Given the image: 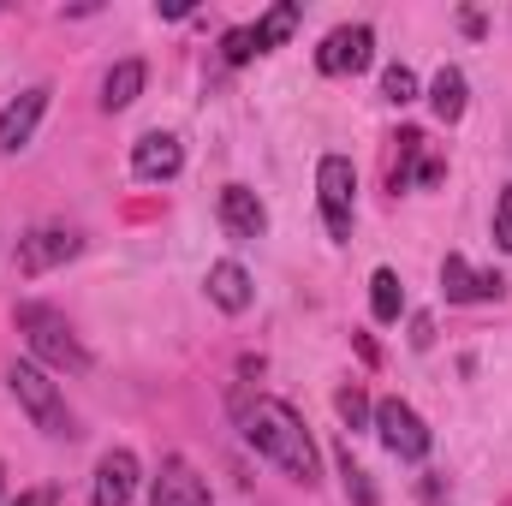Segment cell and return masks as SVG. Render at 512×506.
<instances>
[{"label":"cell","instance_id":"cell-25","mask_svg":"<svg viewBox=\"0 0 512 506\" xmlns=\"http://www.w3.org/2000/svg\"><path fill=\"white\" fill-rule=\"evenodd\" d=\"M447 495H453V489H447L441 477H423V501H429V506H441V501H447Z\"/></svg>","mask_w":512,"mask_h":506},{"label":"cell","instance_id":"cell-23","mask_svg":"<svg viewBox=\"0 0 512 506\" xmlns=\"http://www.w3.org/2000/svg\"><path fill=\"white\" fill-rule=\"evenodd\" d=\"M256 54V42H251V24L245 30H227V66H245Z\"/></svg>","mask_w":512,"mask_h":506},{"label":"cell","instance_id":"cell-18","mask_svg":"<svg viewBox=\"0 0 512 506\" xmlns=\"http://www.w3.org/2000/svg\"><path fill=\"white\" fill-rule=\"evenodd\" d=\"M370 310H376V322H399V310H405V286H399L393 268H376V274H370Z\"/></svg>","mask_w":512,"mask_h":506},{"label":"cell","instance_id":"cell-19","mask_svg":"<svg viewBox=\"0 0 512 506\" xmlns=\"http://www.w3.org/2000/svg\"><path fill=\"white\" fill-rule=\"evenodd\" d=\"M334 411H340V417H346V429H370V423H376V405H370V399H364V387H358V381H352V387H340V393H334Z\"/></svg>","mask_w":512,"mask_h":506},{"label":"cell","instance_id":"cell-14","mask_svg":"<svg viewBox=\"0 0 512 506\" xmlns=\"http://www.w3.org/2000/svg\"><path fill=\"white\" fill-rule=\"evenodd\" d=\"M209 298H215L227 316H245L251 298H256V286H251V274H245L239 262H215V268H209Z\"/></svg>","mask_w":512,"mask_h":506},{"label":"cell","instance_id":"cell-9","mask_svg":"<svg viewBox=\"0 0 512 506\" xmlns=\"http://www.w3.org/2000/svg\"><path fill=\"white\" fill-rule=\"evenodd\" d=\"M179 167H185V143L173 131H143L131 143V173L143 185H167V179H179Z\"/></svg>","mask_w":512,"mask_h":506},{"label":"cell","instance_id":"cell-13","mask_svg":"<svg viewBox=\"0 0 512 506\" xmlns=\"http://www.w3.org/2000/svg\"><path fill=\"white\" fill-rule=\"evenodd\" d=\"M215 215H221V227H227V239H262L268 233V209H262V197H256L251 185H227L221 191V203H215Z\"/></svg>","mask_w":512,"mask_h":506},{"label":"cell","instance_id":"cell-26","mask_svg":"<svg viewBox=\"0 0 512 506\" xmlns=\"http://www.w3.org/2000/svg\"><path fill=\"white\" fill-rule=\"evenodd\" d=\"M429 340H435V328H429V316H417L411 322V346H429Z\"/></svg>","mask_w":512,"mask_h":506},{"label":"cell","instance_id":"cell-27","mask_svg":"<svg viewBox=\"0 0 512 506\" xmlns=\"http://www.w3.org/2000/svg\"><path fill=\"white\" fill-rule=\"evenodd\" d=\"M0 489H6V471H0Z\"/></svg>","mask_w":512,"mask_h":506},{"label":"cell","instance_id":"cell-24","mask_svg":"<svg viewBox=\"0 0 512 506\" xmlns=\"http://www.w3.org/2000/svg\"><path fill=\"white\" fill-rule=\"evenodd\" d=\"M54 501H60V489H48V483H42V489H24L12 506H54Z\"/></svg>","mask_w":512,"mask_h":506},{"label":"cell","instance_id":"cell-21","mask_svg":"<svg viewBox=\"0 0 512 506\" xmlns=\"http://www.w3.org/2000/svg\"><path fill=\"white\" fill-rule=\"evenodd\" d=\"M382 96L393 102V108L417 102V72H411V66H387V72H382Z\"/></svg>","mask_w":512,"mask_h":506},{"label":"cell","instance_id":"cell-10","mask_svg":"<svg viewBox=\"0 0 512 506\" xmlns=\"http://www.w3.org/2000/svg\"><path fill=\"white\" fill-rule=\"evenodd\" d=\"M48 84H30V90H18L6 108H0V155H18L30 137H36V126H42V114H48Z\"/></svg>","mask_w":512,"mask_h":506},{"label":"cell","instance_id":"cell-16","mask_svg":"<svg viewBox=\"0 0 512 506\" xmlns=\"http://www.w3.org/2000/svg\"><path fill=\"white\" fill-rule=\"evenodd\" d=\"M298 18H304V6L298 0H280V6H268L262 18L251 24V42H256V54H268V48H280L292 30H298Z\"/></svg>","mask_w":512,"mask_h":506},{"label":"cell","instance_id":"cell-7","mask_svg":"<svg viewBox=\"0 0 512 506\" xmlns=\"http://www.w3.org/2000/svg\"><path fill=\"white\" fill-rule=\"evenodd\" d=\"M84 251V239L72 233V227H30L24 239H18V274H48V268H60V262H72V256Z\"/></svg>","mask_w":512,"mask_h":506},{"label":"cell","instance_id":"cell-22","mask_svg":"<svg viewBox=\"0 0 512 506\" xmlns=\"http://www.w3.org/2000/svg\"><path fill=\"white\" fill-rule=\"evenodd\" d=\"M495 245L512 256V185L495 197Z\"/></svg>","mask_w":512,"mask_h":506},{"label":"cell","instance_id":"cell-15","mask_svg":"<svg viewBox=\"0 0 512 506\" xmlns=\"http://www.w3.org/2000/svg\"><path fill=\"white\" fill-rule=\"evenodd\" d=\"M143 84H149V66H143V60H120V66H108V78H102V114L131 108V102L143 96Z\"/></svg>","mask_w":512,"mask_h":506},{"label":"cell","instance_id":"cell-5","mask_svg":"<svg viewBox=\"0 0 512 506\" xmlns=\"http://www.w3.org/2000/svg\"><path fill=\"white\" fill-rule=\"evenodd\" d=\"M376 435H382V447L393 459H405V465H417V459H429V447H435V435H429V423L405 405V399H382L376 405V423H370Z\"/></svg>","mask_w":512,"mask_h":506},{"label":"cell","instance_id":"cell-1","mask_svg":"<svg viewBox=\"0 0 512 506\" xmlns=\"http://www.w3.org/2000/svg\"><path fill=\"white\" fill-rule=\"evenodd\" d=\"M239 423H245V441H251L262 459H274L292 483H316L322 477V459H316V441H310V429H304V417L286 405V399H251L245 411H239Z\"/></svg>","mask_w":512,"mask_h":506},{"label":"cell","instance_id":"cell-17","mask_svg":"<svg viewBox=\"0 0 512 506\" xmlns=\"http://www.w3.org/2000/svg\"><path fill=\"white\" fill-rule=\"evenodd\" d=\"M465 102H471V90H465V72L459 66H441L435 72V84H429V108H435V120H459L465 114Z\"/></svg>","mask_w":512,"mask_h":506},{"label":"cell","instance_id":"cell-2","mask_svg":"<svg viewBox=\"0 0 512 506\" xmlns=\"http://www.w3.org/2000/svg\"><path fill=\"white\" fill-rule=\"evenodd\" d=\"M12 322H18L24 346H30V352H36L48 370H66V376L90 370V352H84V340L72 334V322H66L54 304H18V310H12Z\"/></svg>","mask_w":512,"mask_h":506},{"label":"cell","instance_id":"cell-6","mask_svg":"<svg viewBox=\"0 0 512 506\" xmlns=\"http://www.w3.org/2000/svg\"><path fill=\"white\" fill-rule=\"evenodd\" d=\"M370 60H376V30H370V24H340V30H328L322 48H316V66H322L328 78H358Z\"/></svg>","mask_w":512,"mask_h":506},{"label":"cell","instance_id":"cell-8","mask_svg":"<svg viewBox=\"0 0 512 506\" xmlns=\"http://www.w3.org/2000/svg\"><path fill=\"white\" fill-rule=\"evenodd\" d=\"M149 506H215V501H209V483L197 477V465L185 453H167L155 483H149Z\"/></svg>","mask_w":512,"mask_h":506},{"label":"cell","instance_id":"cell-20","mask_svg":"<svg viewBox=\"0 0 512 506\" xmlns=\"http://www.w3.org/2000/svg\"><path fill=\"white\" fill-rule=\"evenodd\" d=\"M340 477H346V501H352V506H382V501H376L370 471H364V465H352V453H340Z\"/></svg>","mask_w":512,"mask_h":506},{"label":"cell","instance_id":"cell-11","mask_svg":"<svg viewBox=\"0 0 512 506\" xmlns=\"http://www.w3.org/2000/svg\"><path fill=\"white\" fill-rule=\"evenodd\" d=\"M137 483H143V465H137V453H131V447H114V453H102V465H96L90 506H131Z\"/></svg>","mask_w":512,"mask_h":506},{"label":"cell","instance_id":"cell-12","mask_svg":"<svg viewBox=\"0 0 512 506\" xmlns=\"http://www.w3.org/2000/svg\"><path fill=\"white\" fill-rule=\"evenodd\" d=\"M441 292H447V304H495L507 292V280L495 268H471L465 256H447L441 262Z\"/></svg>","mask_w":512,"mask_h":506},{"label":"cell","instance_id":"cell-3","mask_svg":"<svg viewBox=\"0 0 512 506\" xmlns=\"http://www.w3.org/2000/svg\"><path fill=\"white\" fill-rule=\"evenodd\" d=\"M6 387H12V399L24 405V417H30L42 435H54V441L78 435V429H72V411H66V393H60V381L48 376L42 364H12V370H6Z\"/></svg>","mask_w":512,"mask_h":506},{"label":"cell","instance_id":"cell-4","mask_svg":"<svg viewBox=\"0 0 512 506\" xmlns=\"http://www.w3.org/2000/svg\"><path fill=\"white\" fill-rule=\"evenodd\" d=\"M316 203H322V221H328V239H352V215H358V167L346 155H322L316 167Z\"/></svg>","mask_w":512,"mask_h":506}]
</instances>
